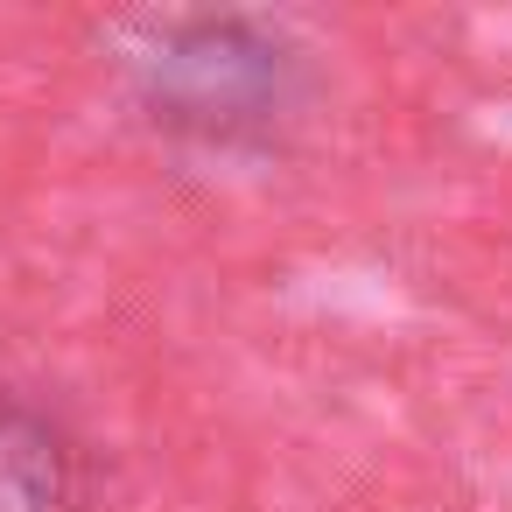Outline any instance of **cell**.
<instances>
[{"label": "cell", "mask_w": 512, "mask_h": 512, "mask_svg": "<svg viewBox=\"0 0 512 512\" xmlns=\"http://www.w3.org/2000/svg\"><path fill=\"white\" fill-rule=\"evenodd\" d=\"M134 113L197 155H274L309 113V57L267 15H169L127 57Z\"/></svg>", "instance_id": "6da1fadb"}, {"label": "cell", "mask_w": 512, "mask_h": 512, "mask_svg": "<svg viewBox=\"0 0 512 512\" xmlns=\"http://www.w3.org/2000/svg\"><path fill=\"white\" fill-rule=\"evenodd\" d=\"M0 512H92L85 442L22 386H0Z\"/></svg>", "instance_id": "7a4b0ae2"}]
</instances>
